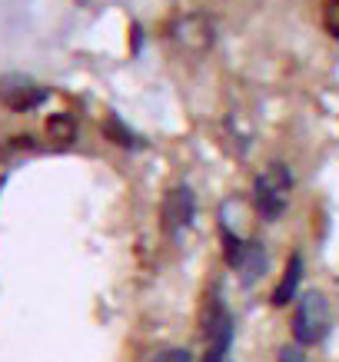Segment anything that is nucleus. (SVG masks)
<instances>
[{
  "label": "nucleus",
  "instance_id": "1",
  "mask_svg": "<svg viewBox=\"0 0 339 362\" xmlns=\"http://www.w3.org/2000/svg\"><path fill=\"white\" fill-rule=\"evenodd\" d=\"M293 199V173L286 163H270L256 180H253V203L266 223L283 220Z\"/></svg>",
  "mask_w": 339,
  "mask_h": 362
},
{
  "label": "nucleus",
  "instance_id": "2",
  "mask_svg": "<svg viewBox=\"0 0 339 362\" xmlns=\"http://www.w3.org/2000/svg\"><path fill=\"white\" fill-rule=\"evenodd\" d=\"M333 329V309L329 299L319 289H309L293 303V342L306 346H319Z\"/></svg>",
  "mask_w": 339,
  "mask_h": 362
},
{
  "label": "nucleus",
  "instance_id": "3",
  "mask_svg": "<svg viewBox=\"0 0 339 362\" xmlns=\"http://www.w3.org/2000/svg\"><path fill=\"white\" fill-rule=\"evenodd\" d=\"M233 336H236V319L223 299L213 296L207 316H203V362H230V349H233Z\"/></svg>",
  "mask_w": 339,
  "mask_h": 362
},
{
  "label": "nucleus",
  "instance_id": "4",
  "mask_svg": "<svg viewBox=\"0 0 339 362\" xmlns=\"http://www.w3.org/2000/svg\"><path fill=\"white\" fill-rule=\"evenodd\" d=\"M170 40L186 54H207L217 40V27L207 13H183L170 23Z\"/></svg>",
  "mask_w": 339,
  "mask_h": 362
},
{
  "label": "nucleus",
  "instance_id": "5",
  "mask_svg": "<svg viewBox=\"0 0 339 362\" xmlns=\"http://www.w3.org/2000/svg\"><path fill=\"white\" fill-rule=\"evenodd\" d=\"M47 100V90L37 80L23 77V74H11V77H0V103L11 107L17 113L37 110Z\"/></svg>",
  "mask_w": 339,
  "mask_h": 362
},
{
  "label": "nucleus",
  "instance_id": "6",
  "mask_svg": "<svg viewBox=\"0 0 339 362\" xmlns=\"http://www.w3.org/2000/svg\"><path fill=\"white\" fill-rule=\"evenodd\" d=\"M193 216H197V197H193V189L173 187L163 197V226L170 233H180L193 223Z\"/></svg>",
  "mask_w": 339,
  "mask_h": 362
},
{
  "label": "nucleus",
  "instance_id": "7",
  "mask_svg": "<svg viewBox=\"0 0 339 362\" xmlns=\"http://www.w3.org/2000/svg\"><path fill=\"white\" fill-rule=\"evenodd\" d=\"M230 269H236V276H240V283L246 286V289L256 286L263 276H266V269H270V250H266V243L246 240L240 256H236V263H233Z\"/></svg>",
  "mask_w": 339,
  "mask_h": 362
},
{
  "label": "nucleus",
  "instance_id": "8",
  "mask_svg": "<svg viewBox=\"0 0 339 362\" xmlns=\"http://www.w3.org/2000/svg\"><path fill=\"white\" fill-rule=\"evenodd\" d=\"M303 276H306L303 256L293 252V256L286 259V269H283V276H280V283H276L273 299H270V303H273L276 309H286L289 303H296V299H299V283H303Z\"/></svg>",
  "mask_w": 339,
  "mask_h": 362
},
{
  "label": "nucleus",
  "instance_id": "9",
  "mask_svg": "<svg viewBox=\"0 0 339 362\" xmlns=\"http://www.w3.org/2000/svg\"><path fill=\"white\" fill-rule=\"evenodd\" d=\"M47 133H50V140H60V143H70L77 136V123L70 113H57L47 120Z\"/></svg>",
  "mask_w": 339,
  "mask_h": 362
},
{
  "label": "nucleus",
  "instance_id": "10",
  "mask_svg": "<svg viewBox=\"0 0 339 362\" xmlns=\"http://www.w3.org/2000/svg\"><path fill=\"white\" fill-rule=\"evenodd\" d=\"M103 133H107L113 143H120V146H133V133L127 130V127H123L117 117H110V120L103 123Z\"/></svg>",
  "mask_w": 339,
  "mask_h": 362
},
{
  "label": "nucleus",
  "instance_id": "11",
  "mask_svg": "<svg viewBox=\"0 0 339 362\" xmlns=\"http://www.w3.org/2000/svg\"><path fill=\"white\" fill-rule=\"evenodd\" d=\"M150 362H193V352L183 349V346H166V349H160Z\"/></svg>",
  "mask_w": 339,
  "mask_h": 362
},
{
  "label": "nucleus",
  "instance_id": "12",
  "mask_svg": "<svg viewBox=\"0 0 339 362\" xmlns=\"http://www.w3.org/2000/svg\"><path fill=\"white\" fill-rule=\"evenodd\" d=\"M323 27L333 37H339V0H326V7H323Z\"/></svg>",
  "mask_w": 339,
  "mask_h": 362
},
{
  "label": "nucleus",
  "instance_id": "13",
  "mask_svg": "<svg viewBox=\"0 0 339 362\" xmlns=\"http://www.w3.org/2000/svg\"><path fill=\"white\" fill-rule=\"evenodd\" d=\"M276 362H309V359H306V349H303L299 342H286L283 349H280V356H276Z\"/></svg>",
  "mask_w": 339,
  "mask_h": 362
}]
</instances>
